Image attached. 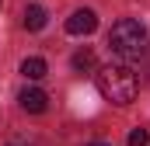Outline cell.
Instances as JSON below:
<instances>
[{
  "mask_svg": "<svg viewBox=\"0 0 150 146\" xmlns=\"http://www.w3.org/2000/svg\"><path fill=\"white\" fill-rule=\"evenodd\" d=\"M94 84H98V91H101V98L105 101H112V105H129L133 98H136V73L129 70L126 63H108V66H101V70L94 73Z\"/></svg>",
  "mask_w": 150,
  "mask_h": 146,
  "instance_id": "6da1fadb",
  "label": "cell"
},
{
  "mask_svg": "<svg viewBox=\"0 0 150 146\" xmlns=\"http://www.w3.org/2000/svg\"><path fill=\"white\" fill-rule=\"evenodd\" d=\"M108 49H112L119 59H140L147 52V28L136 21V18H122L115 21L112 32H108Z\"/></svg>",
  "mask_w": 150,
  "mask_h": 146,
  "instance_id": "7a4b0ae2",
  "label": "cell"
},
{
  "mask_svg": "<svg viewBox=\"0 0 150 146\" xmlns=\"http://www.w3.org/2000/svg\"><path fill=\"white\" fill-rule=\"evenodd\" d=\"M94 28H98V14L87 11V7H80V11H74V14L67 18V32H70V35H91Z\"/></svg>",
  "mask_w": 150,
  "mask_h": 146,
  "instance_id": "3957f363",
  "label": "cell"
},
{
  "mask_svg": "<svg viewBox=\"0 0 150 146\" xmlns=\"http://www.w3.org/2000/svg\"><path fill=\"white\" fill-rule=\"evenodd\" d=\"M18 101H21V108L32 111V115H42V111L49 108V98H45V91H38V87H25V91L18 94Z\"/></svg>",
  "mask_w": 150,
  "mask_h": 146,
  "instance_id": "277c9868",
  "label": "cell"
},
{
  "mask_svg": "<svg viewBox=\"0 0 150 146\" xmlns=\"http://www.w3.org/2000/svg\"><path fill=\"white\" fill-rule=\"evenodd\" d=\"M45 18H49L45 7H38V4H28V7H25V28H28V32H42V28H45Z\"/></svg>",
  "mask_w": 150,
  "mask_h": 146,
  "instance_id": "5b68a950",
  "label": "cell"
},
{
  "mask_svg": "<svg viewBox=\"0 0 150 146\" xmlns=\"http://www.w3.org/2000/svg\"><path fill=\"white\" fill-rule=\"evenodd\" d=\"M21 73H25L28 80H42V77L49 73V66H45V59L32 56V59H25V63H21Z\"/></svg>",
  "mask_w": 150,
  "mask_h": 146,
  "instance_id": "8992f818",
  "label": "cell"
},
{
  "mask_svg": "<svg viewBox=\"0 0 150 146\" xmlns=\"http://www.w3.org/2000/svg\"><path fill=\"white\" fill-rule=\"evenodd\" d=\"M94 66V56H91V49H80L74 56V70H91Z\"/></svg>",
  "mask_w": 150,
  "mask_h": 146,
  "instance_id": "52a82bcc",
  "label": "cell"
},
{
  "mask_svg": "<svg viewBox=\"0 0 150 146\" xmlns=\"http://www.w3.org/2000/svg\"><path fill=\"white\" fill-rule=\"evenodd\" d=\"M147 143H150L147 129H133V132H129V146H147Z\"/></svg>",
  "mask_w": 150,
  "mask_h": 146,
  "instance_id": "ba28073f",
  "label": "cell"
},
{
  "mask_svg": "<svg viewBox=\"0 0 150 146\" xmlns=\"http://www.w3.org/2000/svg\"><path fill=\"white\" fill-rule=\"evenodd\" d=\"M91 146H105V143H91Z\"/></svg>",
  "mask_w": 150,
  "mask_h": 146,
  "instance_id": "9c48e42d",
  "label": "cell"
}]
</instances>
